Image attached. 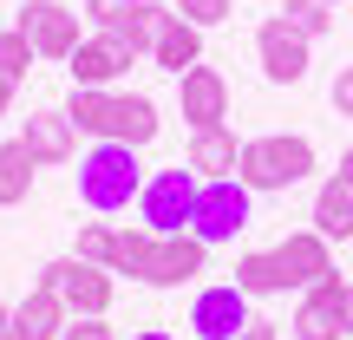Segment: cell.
Listing matches in <instances>:
<instances>
[{"label":"cell","instance_id":"21","mask_svg":"<svg viewBox=\"0 0 353 340\" xmlns=\"http://www.w3.org/2000/svg\"><path fill=\"white\" fill-rule=\"evenodd\" d=\"M236 288L249 294V301H255V294H281V288H288L281 255H275V249H249V255L236 262Z\"/></svg>","mask_w":353,"mask_h":340},{"label":"cell","instance_id":"27","mask_svg":"<svg viewBox=\"0 0 353 340\" xmlns=\"http://www.w3.org/2000/svg\"><path fill=\"white\" fill-rule=\"evenodd\" d=\"M176 13H183L190 26H203V33H210V26H223L229 13H236V0H170Z\"/></svg>","mask_w":353,"mask_h":340},{"label":"cell","instance_id":"28","mask_svg":"<svg viewBox=\"0 0 353 340\" xmlns=\"http://www.w3.org/2000/svg\"><path fill=\"white\" fill-rule=\"evenodd\" d=\"M59 340H118V334H112V321H105V314H72Z\"/></svg>","mask_w":353,"mask_h":340},{"label":"cell","instance_id":"6","mask_svg":"<svg viewBox=\"0 0 353 340\" xmlns=\"http://www.w3.org/2000/svg\"><path fill=\"white\" fill-rule=\"evenodd\" d=\"M307 46H314V39L294 33L281 13L255 26V59H262V79H275V86H301L307 79Z\"/></svg>","mask_w":353,"mask_h":340},{"label":"cell","instance_id":"35","mask_svg":"<svg viewBox=\"0 0 353 340\" xmlns=\"http://www.w3.org/2000/svg\"><path fill=\"white\" fill-rule=\"evenodd\" d=\"M327 7H341V0H327Z\"/></svg>","mask_w":353,"mask_h":340},{"label":"cell","instance_id":"15","mask_svg":"<svg viewBox=\"0 0 353 340\" xmlns=\"http://www.w3.org/2000/svg\"><path fill=\"white\" fill-rule=\"evenodd\" d=\"M65 321H72V308L59 301V288H52V281L26 288V301L13 308V328H20V340H59Z\"/></svg>","mask_w":353,"mask_h":340},{"label":"cell","instance_id":"30","mask_svg":"<svg viewBox=\"0 0 353 340\" xmlns=\"http://www.w3.org/2000/svg\"><path fill=\"white\" fill-rule=\"evenodd\" d=\"M341 328L353 334V281H341Z\"/></svg>","mask_w":353,"mask_h":340},{"label":"cell","instance_id":"14","mask_svg":"<svg viewBox=\"0 0 353 340\" xmlns=\"http://www.w3.org/2000/svg\"><path fill=\"white\" fill-rule=\"evenodd\" d=\"M203 262H210V242H196V236H164L144 288H183V281L203 275Z\"/></svg>","mask_w":353,"mask_h":340},{"label":"cell","instance_id":"1","mask_svg":"<svg viewBox=\"0 0 353 340\" xmlns=\"http://www.w3.org/2000/svg\"><path fill=\"white\" fill-rule=\"evenodd\" d=\"M138 190H144V177H138V151H131V144L99 138L85 157H79V203H85V210L118 216V210L138 203Z\"/></svg>","mask_w":353,"mask_h":340},{"label":"cell","instance_id":"31","mask_svg":"<svg viewBox=\"0 0 353 340\" xmlns=\"http://www.w3.org/2000/svg\"><path fill=\"white\" fill-rule=\"evenodd\" d=\"M131 340H176V334H170V328H138Z\"/></svg>","mask_w":353,"mask_h":340},{"label":"cell","instance_id":"34","mask_svg":"<svg viewBox=\"0 0 353 340\" xmlns=\"http://www.w3.org/2000/svg\"><path fill=\"white\" fill-rule=\"evenodd\" d=\"M7 328H13V308H7V301H0V334H7Z\"/></svg>","mask_w":353,"mask_h":340},{"label":"cell","instance_id":"33","mask_svg":"<svg viewBox=\"0 0 353 340\" xmlns=\"http://www.w3.org/2000/svg\"><path fill=\"white\" fill-rule=\"evenodd\" d=\"M334 177H347V183H353V151H347V157H341V170H334Z\"/></svg>","mask_w":353,"mask_h":340},{"label":"cell","instance_id":"10","mask_svg":"<svg viewBox=\"0 0 353 340\" xmlns=\"http://www.w3.org/2000/svg\"><path fill=\"white\" fill-rule=\"evenodd\" d=\"M281 268H288V288H314V281L334 275V242L321 236V229H294V236L275 242Z\"/></svg>","mask_w":353,"mask_h":340},{"label":"cell","instance_id":"23","mask_svg":"<svg viewBox=\"0 0 353 340\" xmlns=\"http://www.w3.org/2000/svg\"><path fill=\"white\" fill-rule=\"evenodd\" d=\"M65 118H72L85 138H112V92H99V86H72Z\"/></svg>","mask_w":353,"mask_h":340},{"label":"cell","instance_id":"24","mask_svg":"<svg viewBox=\"0 0 353 340\" xmlns=\"http://www.w3.org/2000/svg\"><path fill=\"white\" fill-rule=\"evenodd\" d=\"M33 59H39L33 39H26L20 26H7V33H0V79H7V86H20V79L33 72Z\"/></svg>","mask_w":353,"mask_h":340},{"label":"cell","instance_id":"25","mask_svg":"<svg viewBox=\"0 0 353 340\" xmlns=\"http://www.w3.org/2000/svg\"><path fill=\"white\" fill-rule=\"evenodd\" d=\"M281 20L294 26V33H307V39H321L334 26V7L327 0H288V7H281Z\"/></svg>","mask_w":353,"mask_h":340},{"label":"cell","instance_id":"13","mask_svg":"<svg viewBox=\"0 0 353 340\" xmlns=\"http://www.w3.org/2000/svg\"><path fill=\"white\" fill-rule=\"evenodd\" d=\"M341 275L314 281V288L301 294V308H294V340H341Z\"/></svg>","mask_w":353,"mask_h":340},{"label":"cell","instance_id":"11","mask_svg":"<svg viewBox=\"0 0 353 340\" xmlns=\"http://www.w3.org/2000/svg\"><path fill=\"white\" fill-rule=\"evenodd\" d=\"M176 92H183L190 131H210V125H223V118H229V86H223L216 66H190V72L176 79Z\"/></svg>","mask_w":353,"mask_h":340},{"label":"cell","instance_id":"22","mask_svg":"<svg viewBox=\"0 0 353 340\" xmlns=\"http://www.w3.org/2000/svg\"><path fill=\"white\" fill-rule=\"evenodd\" d=\"M33 151H26V144L20 138H13V144H0V210H13V203H26V197H33Z\"/></svg>","mask_w":353,"mask_h":340},{"label":"cell","instance_id":"2","mask_svg":"<svg viewBox=\"0 0 353 340\" xmlns=\"http://www.w3.org/2000/svg\"><path fill=\"white\" fill-rule=\"evenodd\" d=\"M236 177L262 197V190H294L301 177H314V144L301 131H268V138H249L242 144V164Z\"/></svg>","mask_w":353,"mask_h":340},{"label":"cell","instance_id":"26","mask_svg":"<svg viewBox=\"0 0 353 340\" xmlns=\"http://www.w3.org/2000/svg\"><path fill=\"white\" fill-rule=\"evenodd\" d=\"M112 236L118 229H105V223H79V262H92V268H112Z\"/></svg>","mask_w":353,"mask_h":340},{"label":"cell","instance_id":"12","mask_svg":"<svg viewBox=\"0 0 353 340\" xmlns=\"http://www.w3.org/2000/svg\"><path fill=\"white\" fill-rule=\"evenodd\" d=\"M20 144L33 151V164H72L79 157V125L65 112H33L20 131Z\"/></svg>","mask_w":353,"mask_h":340},{"label":"cell","instance_id":"29","mask_svg":"<svg viewBox=\"0 0 353 340\" xmlns=\"http://www.w3.org/2000/svg\"><path fill=\"white\" fill-rule=\"evenodd\" d=\"M334 112L353 118V66H341V79H334Z\"/></svg>","mask_w":353,"mask_h":340},{"label":"cell","instance_id":"7","mask_svg":"<svg viewBox=\"0 0 353 340\" xmlns=\"http://www.w3.org/2000/svg\"><path fill=\"white\" fill-rule=\"evenodd\" d=\"M13 26L33 39L39 59H72V46L85 39V33H79V13H72V7H59V0H26Z\"/></svg>","mask_w":353,"mask_h":340},{"label":"cell","instance_id":"18","mask_svg":"<svg viewBox=\"0 0 353 340\" xmlns=\"http://www.w3.org/2000/svg\"><path fill=\"white\" fill-rule=\"evenodd\" d=\"M151 59L164 66V72H176V79H183L190 66H203V26H190L183 13H170V26H164V33H157Z\"/></svg>","mask_w":353,"mask_h":340},{"label":"cell","instance_id":"5","mask_svg":"<svg viewBox=\"0 0 353 340\" xmlns=\"http://www.w3.org/2000/svg\"><path fill=\"white\" fill-rule=\"evenodd\" d=\"M39 281H52L59 301L72 308V314H112V294H118L112 268H92V262H79V255L46 262V268H39Z\"/></svg>","mask_w":353,"mask_h":340},{"label":"cell","instance_id":"32","mask_svg":"<svg viewBox=\"0 0 353 340\" xmlns=\"http://www.w3.org/2000/svg\"><path fill=\"white\" fill-rule=\"evenodd\" d=\"M7 112H13V86L0 79V118H7Z\"/></svg>","mask_w":353,"mask_h":340},{"label":"cell","instance_id":"20","mask_svg":"<svg viewBox=\"0 0 353 340\" xmlns=\"http://www.w3.org/2000/svg\"><path fill=\"white\" fill-rule=\"evenodd\" d=\"M157 229H118L112 236V275H131V281H151V262H157Z\"/></svg>","mask_w":353,"mask_h":340},{"label":"cell","instance_id":"4","mask_svg":"<svg viewBox=\"0 0 353 340\" xmlns=\"http://www.w3.org/2000/svg\"><path fill=\"white\" fill-rule=\"evenodd\" d=\"M249 203H255V190L242 183V177H216V183H203V197H196V223H190V236H196V242H210V249L236 242L242 229H249Z\"/></svg>","mask_w":353,"mask_h":340},{"label":"cell","instance_id":"8","mask_svg":"<svg viewBox=\"0 0 353 340\" xmlns=\"http://www.w3.org/2000/svg\"><path fill=\"white\" fill-rule=\"evenodd\" d=\"M249 294L236 288V281H216V288H196V301H190V328L196 340H236L249 328Z\"/></svg>","mask_w":353,"mask_h":340},{"label":"cell","instance_id":"16","mask_svg":"<svg viewBox=\"0 0 353 340\" xmlns=\"http://www.w3.org/2000/svg\"><path fill=\"white\" fill-rule=\"evenodd\" d=\"M183 164L196 170L203 183H216V177H236V164H242V144H236V131H229V125L190 131V157H183Z\"/></svg>","mask_w":353,"mask_h":340},{"label":"cell","instance_id":"17","mask_svg":"<svg viewBox=\"0 0 353 340\" xmlns=\"http://www.w3.org/2000/svg\"><path fill=\"white\" fill-rule=\"evenodd\" d=\"M157 131H164V118H157V105L144 99V92H112V144L144 151Z\"/></svg>","mask_w":353,"mask_h":340},{"label":"cell","instance_id":"9","mask_svg":"<svg viewBox=\"0 0 353 340\" xmlns=\"http://www.w3.org/2000/svg\"><path fill=\"white\" fill-rule=\"evenodd\" d=\"M131 59H138V52H131L125 39H112V33H92V39H79V46H72L65 72H72V86H99V92H112L118 79L131 72Z\"/></svg>","mask_w":353,"mask_h":340},{"label":"cell","instance_id":"19","mask_svg":"<svg viewBox=\"0 0 353 340\" xmlns=\"http://www.w3.org/2000/svg\"><path fill=\"white\" fill-rule=\"evenodd\" d=\"M314 229L327 242H353V183L347 177H327L314 190Z\"/></svg>","mask_w":353,"mask_h":340},{"label":"cell","instance_id":"3","mask_svg":"<svg viewBox=\"0 0 353 340\" xmlns=\"http://www.w3.org/2000/svg\"><path fill=\"white\" fill-rule=\"evenodd\" d=\"M196 197H203V177L190 170V164L157 170L151 183L138 190V216H144V229H157V236H190V223H196Z\"/></svg>","mask_w":353,"mask_h":340}]
</instances>
